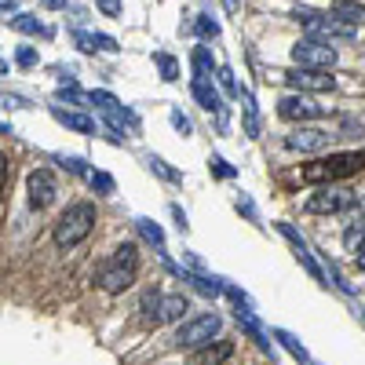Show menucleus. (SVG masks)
I'll use <instances>...</instances> for the list:
<instances>
[{
	"label": "nucleus",
	"instance_id": "obj_1",
	"mask_svg": "<svg viewBox=\"0 0 365 365\" xmlns=\"http://www.w3.org/2000/svg\"><path fill=\"white\" fill-rule=\"evenodd\" d=\"M361 172H365V150H344V154H329V158L303 165L299 179L307 187H322V182H344V179L361 175Z\"/></svg>",
	"mask_w": 365,
	"mask_h": 365
},
{
	"label": "nucleus",
	"instance_id": "obj_2",
	"mask_svg": "<svg viewBox=\"0 0 365 365\" xmlns=\"http://www.w3.org/2000/svg\"><path fill=\"white\" fill-rule=\"evenodd\" d=\"M135 267H139V249L132 245V241H125V245H117V252L99 267V289L117 296L135 285Z\"/></svg>",
	"mask_w": 365,
	"mask_h": 365
},
{
	"label": "nucleus",
	"instance_id": "obj_3",
	"mask_svg": "<svg viewBox=\"0 0 365 365\" xmlns=\"http://www.w3.org/2000/svg\"><path fill=\"white\" fill-rule=\"evenodd\" d=\"M96 205H88V201H81V205H70L63 216L55 220V227H51V237H55V245L58 249H73V245H81V241L96 230Z\"/></svg>",
	"mask_w": 365,
	"mask_h": 365
},
{
	"label": "nucleus",
	"instance_id": "obj_4",
	"mask_svg": "<svg viewBox=\"0 0 365 365\" xmlns=\"http://www.w3.org/2000/svg\"><path fill=\"white\" fill-rule=\"evenodd\" d=\"M347 208H358V194L340 187V182H322L303 205V212H311V216H336V212H347Z\"/></svg>",
	"mask_w": 365,
	"mask_h": 365
},
{
	"label": "nucleus",
	"instance_id": "obj_5",
	"mask_svg": "<svg viewBox=\"0 0 365 365\" xmlns=\"http://www.w3.org/2000/svg\"><path fill=\"white\" fill-rule=\"evenodd\" d=\"M190 311V299L175 292V296H161L158 289L143 296V322L146 325H168V322H179L182 314Z\"/></svg>",
	"mask_w": 365,
	"mask_h": 365
},
{
	"label": "nucleus",
	"instance_id": "obj_6",
	"mask_svg": "<svg viewBox=\"0 0 365 365\" xmlns=\"http://www.w3.org/2000/svg\"><path fill=\"white\" fill-rule=\"evenodd\" d=\"M220 329H223V318L220 314H194V318H187L179 329H175V347H205L208 340H216L220 336Z\"/></svg>",
	"mask_w": 365,
	"mask_h": 365
},
{
	"label": "nucleus",
	"instance_id": "obj_7",
	"mask_svg": "<svg viewBox=\"0 0 365 365\" xmlns=\"http://www.w3.org/2000/svg\"><path fill=\"white\" fill-rule=\"evenodd\" d=\"M296 19H303L311 41L332 44V41H354V37H358L354 26H344V22H336L332 15H318V11H307V8H296Z\"/></svg>",
	"mask_w": 365,
	"mask_h": 365
},
{
	"label": "nucleus",
	"instance_id": "obj_8",
	"mask_svg": "<svg viewBox=\"0 0 365 365\" xmlns=\"http://www.w3.org/2000/svg\"><path fill=\"white\" fill-rule=\"evenodd\" d=\"M336 51H332V44H325V41H296L292 44V63L299 66V70H332L336 66Z\"/></svg>",
	"mask_w": 365,
	"mask_h": 365
},
{
	"label": "nucleus",
	"instance_id": "obj_9",
	"mask_svg": "<svg viewBox=\"0 0 365 365\" xmlns=\"http://www.w3.org/2000/svg\"><path fill=\"white\" fill-rule=\"evenodd\" d=\"M329 110H322L307 91H292V96H285L282 103H278V117L282 120H292V125H307V120H318V117H325Z\"/></svg>",
	"mask_w": 365,
	"mask_h": 365
},
{
	"label": "nucleus",
	"instance_id": "obj_10",
	"mask_svg": "<svg viewBox=\"0 0 365 365\" xmlns=\"http://www.w3.org/2000/svg\"><path fill=\"white\" fill-rule=\"evenodd\" d=\"M282 84L296 88V91H336V77H332V70H289L282 77Z\"/></svg>",
	"mask_w": 365,
	"mask_h": 365
},
{
	"label": "nucleus",
	"instance_id": "obj_11",
	"mask_svg": "<svg viewBox=\"0 0 365 365\" xmlns=\"http://www.w3.org/2000/svg\"><path fill=\"white\" fill-rule=\"evenodd\" d=\"M26 194H29V208H48L55 197H58V187H55V175L48 168H34L26 179Z\"/></svg>",
	"mask_w": 365,
	"mask_h": 365
},
{
	"label": "nucleus",
	"instance_id": "obj_12",
	"mask_svg": "<svg viewBox=\"0 0 365 365\" xmlns=\"http://www.w3.org/2000/svg\"><path fill=\"white\" fill-rule=\"evenodd\" d=\"M329 135L322 128H307V125H299L292 135H285V146L289 150H299V154H318V150H325Z\"/></svg>",
	"mask_w": 365,
	"mask_h": 365
},
{
	"label": "nucleus",
	"instance_id": "obj_13",
	"mask_svg": "<svg viewBox=\"0 0 365 365\" xmlns=\"http://www.w3.org/2000/svg\"><path fill=\"white\" fill-rule=\"evenodd\" d=\"M51 117H55L63 128H70V132H81V135H91V132H96V117L84 113V110H63V106H55Z\"/></svg>",
	"mask_w": 365,
	"mask_h": 365
},
{
	"label": "nucleus",
	"instance_id": "obj_14",
	"mask_svg": "<svg viewBox=\"0 0 365 365\" xmlns=\"http://www.w3.org/2000/svg\"><path fill=\"white\" fill-rule=\"evenodd\" d=\"M230 354H234V344L230 340H208L205 347H197V354L190 358V365H223Z\"/></svg>",
	"mask_w": 365,
	"mask_h": 365
},
{
	"label": "nucleus",
	"instance_id": "obj_15",
	"mask_svg": "<svg viewBox=\"0 0 365 365\" xmlns=\"http://www.w3.org/2000/svg\"><path fill=\"white\" fill-rule=\"evenodd\" d=\"M190 91H194V99L212 113V110H223V103H220V91H216V84H212V77H194L190 81Z\"/></svg>",
	"mask_w": 365,
	"mask_h": 365
},
{
	"label": "nucleus",
	"instance_id": "obj_16",
	"mask_svg": "<svg viewBox=\"0 0 365 365\" xmlns=\"http://www.w3.org/2000/svg\"><path fill=\"white\" fill-rule=\"evenodd\" d=\"M336 22H344V26H365V8L361 4H354V0H332V11H329Z\"/></svg>",
	"mask_w": 365,
	"mask_h": 365
},
{
	"label": "nucleus",
	"instance_id": "obj_17",
	"mask_svg": "<svg viewBox=\"0 0 365 365\" xmlns=\"http://www.w3.org/2000/svg\"><path fill=\"white\" fill-rule=\"evenodd\" d=\"M278 230H282V234L289 237V245H292V252L299 256V263H303V267H307V270L314 274V278L322 282V267H318V263H314V256L307 252V245H303V237H296V230H292L289 223H278Z\"/></svg>",
	"mask_w": 365,
	"mask_h": 365
},
{
	"label": "nucleus",
	"instance_id": "obj_18",
	"mask_svg": "<svg viewBox=\"0 0 365 365\" xmlns=\"http://www.w3.org/2000/svg\"><path fill=\"white\" fill-rule=\"evenodd\" d=\"M73 44L81 48V51H96V48H103V51H117V41L113 37H103V34H84V29H77L73 34Z\"/></svg>",
	"mask_w": 365,
	"mask_h": 365
},
{
	"label": "nucleus",
	"instance_id": "obj_19",
	"mask_svg": "<svg viewBox=\"0 0 365 365\" xmlns=\"http://www.w3.org/2000/svg\"><path fill=\"white\" fill-rule=\"evenodd\" d=\"M274 340H278V344H285V351L296 358V361H303V365H318L311 354H307V347H303L296 336H292V332H285V329H278V332H274Z\"/></svg>",
	"mask_w": 365,
	"mask_h": 365
},
{
	"label": "nucleus",
	"instance_id": "obj_20",
	"mask_svg": "<svg viewBox=\"0 0 365 365\" xmlns=\"http://www.w3.org/2000/svg\"><path fill=\"white\" fill-rule=\"evenodd\" d=\"M361 245H365V212H361L358 220H351L347 230H344V249L347 252H358Z\"/></svg>",
	"mask_w": 365,
	"mask_h": 365
},
{
	"label": "nucleus",
	"instance_id": "obj_21",
	"mask_svg": "<svg viewBox=\"0 0 365 365\" xmlns=\"http://www.w3.org/2000/svg\"><path fill=\"white\" fill-rule=\"evenodd\" d=\"M11 29H19V34H29V37H48L51 29L37 19V15H15L11 19Z\"/></svg>",
	"mask_w": 365,
	"mask_h": 365
},
{
	"label": "nucleus",
	"instance_id": "obj_22",
	"mask_svg": "<svg viewBox=\"0 0 365 365\" xmlns=\"http://www.w3.org/2000/svg\"><path fill=\"white\" fill-rule=\"evenodd\" d=\"M237 325H245V332H249V336L263 347V351H270L274 344H270V336H263V329H259V322L252 318V311H237Z\"/></svg>",
	"mask_w": 365,
	"mask_h": 365
},
{
	"label": "nucleus",
	"instance_id": "obj_23",
	"mask_svg": "<svg viewBox=\"0 0 365 365\" xmlns=\"http://www.w3.org/2000/svg\"><path fill=\"white\" fill-rule=\"evenodd\" d=\"M37 63H41V55H37L34 44H19V48H15V66H19V70H34Z\"/></svg>",
	"mask_w": 365,
	"mask_h": 365
},
{
	"label": "nucleus",
	"instance_id": "obj_24",
	"mask_svg": "<svg viewBox=\"0 0 365 365\" xmlns=\"http://www.w3.org/2000/svg\"><path fill=\"white\" fill-rule=\"evenodd\" d=\"M212 51L208 48H194V77H212Z\"/></svg>",
	"mask_w": 365,
	"mask_h": 365
},
{
	"label": "nucleus",
	"instance_id": "obj_25",
	"mask_svg": "<svg viewBox=\"0 0 365 365\" xmlns=\"http://www.w3.org/2000/svg\"><path fill=\"white\" fill-rule=\"evenodd\" d=\"M154 58H158V66H161V77H165V81H175V77H179V63H175L168 51H154Z\"/></svg>",
	"mask_w": 365,
	"mask_h": 365
},
{
	"label": "nucleus",
	"instance_id": "obj_26",
	"mask_svg": "<svg viewBox=\"0 0 365 365\" xmlns=\"http://www.w3.org/2000/svg\"><path fill=\"white\" fill-rule=\"evenodd\" d=\"M190 285H197V292H205V296H220L223 289H220V282H208V278H201V274H182Z\"/></svg>",
	"mask_w": 365,
	"mask_h": 365
},
{
	"label": "nucleus",
	"instance_id": "obj_27",
	"mask_svg": "<svg viewBox=\"0 0 365 365\" xmlns=\"http://www.w3.org/2000/svg\"><path fill=\"white\" fill-rule=\"evenodd\" d=\"M139 230H143L146 241H154V245H165V234H161V227H158L154 220H139Z\"/></svg>",
	"mask_w": 365,
	"mask_h": 365
},
{
	"label": "nucleus",
	"instance_id": "obj_28",
	"mask_svg": "<svg viewBox=\"0 0 365 365\" xmlns=\"http://www.w3.org/2000/svg\"><path fill=\"white\" fill-rule=\"evenodd\" d=\"M245 125H249V135L256 139V135H259V113H256L252 96H245Z\"/></svg>",
	"mask_w": 365,
	"mask_h": 365
},
{
	"label": "nucleus",
	"instance_id": "obj_29",
	"mask_svg": "<svg viewBox=\"0 0 365 365\" xmlns=\"http://www.w3.org/2000/svg\"><path fill=\"white\" fill-rule=\"evenodd\" d=\"M55 161L63 165L66 172H73V175H84V179H88V161H81V158H66V154H58Z\"/></svg>",
	"mask_w": 365,
	"mask_h": 365
},
{
	"label": "nucleus",
	"instance_id": "obj_30",
	"mask_svg": "<svg viewBox=\"0 0 365 365\" xmlns=\"http://www.w3.org/2000/svg\"><path fill=\"white\" fill-rule=\"evenodd\" d=\"M88 187L99 190V194H110V190H113V179L103 175V172H88Z\"/></svg>",
	"mask_w": 365,
	"mask_h": 365
},
{
	"label": "nucleus",
	"instance_id": "obj_31",
	"mask_svg": "<svg viewBox=\"0 0 365 365\" xmlns=\"http://www.w3.org/2000/svg\"><path fill=\"white\" fill-rule=\"evenodd\" d=\"M197 34H201V37H220V22L212 19V15H201V19H197Z\"/></svg>",
	"mask_w": 365,
	"mask_h": 365
},
{
	"label": "nucleus",
	"instance_id": "obj_32",
	"mask_svg": "<svg viewBox=\"0 0 365 365\" xmlns=\"http://www.w3.org/2000/svg\"><path fill=\"white\" fill-rule=\"evenodd\" d=\"M150 168H154L161 179H168V182H179V179H182V175H179V172H172V168H168L161 158H150Z\"/></svg>",
	"mask_w": 365,
	"mask_h": 365
},
{
	"label": "nucleus",
	"instance_id": "obj_33",
	"mask_svg": "<svg viewBox=\"0 0 365 365\" xmlns=\"http://www.w3.org/2000/svg\"><path fill=\"white\" fill-rule=\"evenodd\" d=\"M55 99H58V103H70V106H77L84 96H81V91L70 84V88H58V91H55Z\"/></svg>",
	"mask_w": 365,
	"mask_h": 365
},
{
	"label": "nucleus",
	"instance_id": "obj_34",
	"mask_svg": "<svg viewBox=\"0 0 365 365\" xmlns=\"http://www.w3.org/2000/svg\"><path fill=\"white\" fill-rule=\"evenodd\" d=\"M220 81H223V91H227L230 99H237V96H241V91H237V84H234V73H230L227 66L220 70Z\"/></svg>",
	"mask_w": 365,
	"mask_h": 365
},
{
	"label": "nucleus",
	"instance_id": "obj_35",
	"mask_svg": "<svg viewBox=\"0 0 365 365\" xmlns=\"http://www.w3.org/2000/svg\"><path fill=\"white\" fill-rule=\"evenodd\" d=\"M208 168H216V175H220V179H230V175H234V168H230L223 158H212V161H208Z\"/></svg>",
	"mask_w": 365,
	"mask_h": 365
},
{
	"label": "nucleus",
	"instance_id": "obj_36",
	"mask_svg": "<svg viewBox=\"0 0 365 365\" xmlns=\"http://www.w3.org/2000/svg\"><path fill=\"white\" fill-rule=\"evenodd\" d=\"M8 175H11V161H8V154L0 150V190L8 187Z\"/></svg>",
	"mask_w": 365,
	"mask_h": 365
},
{
	"label": "nucleus",
	"instance_id": "obj_37",
	"mask_svg": "<svg viewBox=\"0 0 365 365\" xmlns=\"http://www.w3.org/2000/svg\"><path fill=\"white\" fill-rule=\"evenodd\" d=\"M99 11L103 15H120V0H99Z\"/></svg>",
	"mask_w": 365,
	"mask_h": 365
},
{
	"label": "nucleus",
	"instance_id": "obj_38",
	"mask_svg": "<svg viewBox=\"0 0 365 365\" xmlns=\"http://www.w3.org/2000/svg\"><path fill=\"white\" fill-rule=\"evenodd\" d=\"M172 125H175V132H182V135H190V120L182 117V113H172Z\"/></svg>",
	"mask_w": 365,
	"mask_h": 365
},
{
	"label": "nucleus",
	"instance_id": "obj_39",
	"mask_svg": "<svg viewBox=\"0 0 365 365\" xmlns=\"http://www.w3.org/2000/svg\"><path fill=\"white\" fill-rule=\"evenodd\" d=\"M41 4L51 8V11H63V8H66V0H41Z\"/></svg>",
	"mask_w": 365,
	"mask_h": 365
},
{
	"label": "nucleus",
	"instance_id": "obj_40",
	"mask_svg": "<svg viewBox=\"0 0 365 365\" xmlns=\"http://www.w3.org/2000/svg\"><path fill=\"white\" fill-rule=\"evenodd\" d=\"M354 259H358V270H365V245L358 249V256H354Z\"/></svg>",
	"mask_w": 365,
	"mask_h": 365
},
{
	"label": "nucleus",
	"instance_id": "obj_41",
	"mask_svg": "<svg viewBox=\"0 0 365 365\" xmlns=\"http://www.w3.org/2000/svg\"><path fill=\"white\" fill-rule=\"evenodd\" d=\"M0 11H15V0H0Z\"/></svg>",
	"mask_w": 365,
	"mask_h": 365
},
{
	"label": "nucleus",
	"instance_id": "obj_42",
	"mask_svg": "<svg viewBox=\"0 0 365 365\" xmlns=\"http://www.w3.org/2000/svg\"><path fill=\"white\" fill-rule=\"evenodd\" d=\"M223 4H227V11H230V15H237V0H223Z\"/></svg>",
	"mask_w": 365,
	"mask_h": 365
},
{
	"label": "nucleus",
	"instance_id": "obj_43",
	"mask_svg": "<svg viewBox=\"0 0 365 365\" xmlns=\"http://www.w3.org/2000/svg\"><path fill=\"white\" fill-rule=\"evenodd\" d=\"M0 70H8V63H4V58H0Z\"/></svg>",
	"mask_w": 365,
	"mask_h": 365
}]
</instances>
